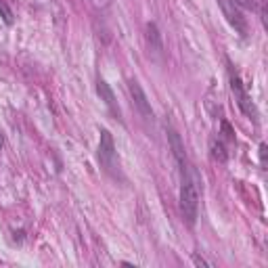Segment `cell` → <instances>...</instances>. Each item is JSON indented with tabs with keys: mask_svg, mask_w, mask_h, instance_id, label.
<instances>
[{
	"mask_svg": "<svg viewBox=\"0 0 268 268\" xmlns=\"http://www.w3.org/2000/svg\"><path fill=\"white\" fill-rule=\"evenodd\" d=\"M128 91H130V97H132V101H134V105H136L138 113L145 117L147 122H151V120H153V109H151V103H149L145 91H142V86H140L136 80H130V82H128Z\"/></svg>",
	"mask_w": 268,
	"mask_h": 268,
	"instance_id": "5b68a950",
	"label": "cell"
},
{
	"mask_svg": "<svg viewBox=\"0 0 268 268\" xmlns=\"http://www.w3.org/2000/svg\"><path fill=\"white\" fill-rule=\"evenodd\" d=\"M222 15H224V19L228 21L230 27H235V32L241 36V38H247V34H249V25H247V19L243 17V11L241 7L235 5V0H216Z\"/></svg>",
	"mask_w": 268,
	"mask_h": 268,
	"instance_id": "277c9868",
	"label": "cell"
},
{
	"mask_svg": "<svg viewBox=\"0 0 268 268\" xmlns=\"http://www.w3.org/2000/svg\"><path fill=\"white\" fill-rule=\"evenodd\" d=\"M199 199H201V176L195 170V166L187 164V168L181 170V212L189 226H195V222H197Z\"/></svg>",
	"mask_w": 268,
	"mask_h": 268,
	"instance_id": "6da1fadb",
	"label": "cell"
},
{
	"mask_svg": "<svg viewBox=\"0 0 268 268\" xmlns=\"http://www.w3.org/2000/svg\"><path fill=\"white\" fill-rule=\"evenodd\" d=\"M237 7H243V9H254V3L252 0H235Z\"/></svg>",
	"mask_w": 268,
	"mask_h": 268,
	"instance_id": "5bb4252c",
	"label": "cell"
},
{
	"mask_svg": "<svg viewBox=\"0 0 268 268\" xmlns=\"http://www.w3.org/2000/svg\"><path fill=\"white\" fill-rule=\"evenodd\" d=\"M222 130H224V136H226L228 140H235V132H233V128H230L228 122H222Z\"/></svg>",
	"mask_w": 268,
	"mask_h": 268,
	"instance_id": "7c38bea8",
	"label": "cell"
},
{
	"mask_svg": "<svg viewBox=\"0 0 268 268\" xmlns=\"http://www.w3.org/2000/svg\"><path fill=\"white\" fill-rule=\"evenodd\" d=\"M228 80H230V91H233L235 99H237V105H239V109L247 115V117H252L254 122L258 120V109H256V105L252 101V97H249V93L245 91V84L241 82L239 74L235 71L233 65H228Z\"/></svg>",
	"mask_w": 268,
	"mask_h": 268,
	"instance_id": "3957f363",
	"label": "cell"
},
{
	"mask_svg": "<svg viewBox=\"0 0 268 268\" xmlns=\"http://www.w3.org/2000/svg\"><path fill=\"white\" fill-rule=\"evenodd\" d=\"M210 151H212V157L216 159V162H226L228 153H226V147H224V142L220 138H214L210 142Z\"/></svg>",
	"mask_w": 268,
	"mask_h": 268,
	"instance_id": "9c48e42d",
	"label": "cell"
},
{
	"mask_svg": "<svg viewBox=\"0 0 268 268\" xmlns=\"http://www.w3.org/2000/svg\"><path fill=\"white\" fill-rule=\"evenodd\" d=\"M193 264L195 266H205V268H212V262H207L205 258H201L199 254H193Z\"/></svg>",
	"mask_w": 268,
	"mask_h": 268,
	"instance_id": "8fae6325",
	"label": "cell"
},
{
	"mask_svg": "<svg viewBox=\"0 0 268 268\" xmlns=\"http://www.w3.org/2000/svg\"><path fill=\"white\" fill-rule=\"evenodd\" d=\"M3 145H5V136H3V132H0V149H3Z\"/></svg>",
	"mask_w": 268,
	"mask_h": 268,
	"instance_id": "9a60e30c",
	"label": "cell"
},
{
	"mask_svg": "<svg viewBox=\"0 0 268 268\" xmlns=\"http://www.w3.org/2000/svg\"><path fill=\"white\" fill-rule=\"evenodd\" d=\"M99 162L105 168L107 174H111L113 178H122V168H120V157L113 136L107 128H101V140H99Z\"/></svg>",
	"mask_w": 268,
	"mask_h": 268,
	"instance_id": "7a4b0ae2",
	"label": "cell"
},
{
	"mask_svg": "<svg viewBox=\"0 0 268 268\" xmlns=\"http://www.w3.org/2000/svg\"><path fill=\"white\" fill-rule=\"evenodd\" d=\"M97 93H99L101 101H103L107 107H109V111H111L115 117H122V109H120V105H117V101H115V95H113V91H111V86L107 84L103 78L97 80Z\"/></svg>",
	"mask_w": 268,
	"mask_h": 268,
	"instance_id": "52a82bcc",
	"label": "cell"
},
{
	"mask_svg": "<svg viewBox=\"0 0 268 268\" xmlns=\"http://www.w3.org/2000/svg\"><path fill=\"white\" fill-rule=\"evenodd\" d=\"M0 15H3L7 25H13V11L9 9V5L5 3V0H0Z\"/></svg>",
	"mask_w": 268,
	"mask_h": 268,
	"instance_id": "30bf717a",
	"label": "cell"
},
{
	"mask_svg": "<svg viewBox=\"0 0 268 268\" xmlns=\"http://www.w3.org/2000/svg\"><path fill=\"white\" fill-rule=\"evenodd\" d=\"M145 29H147V42H149L151 50H155V52H162V50H164V42H162V34H159V27H157V23L149 21Z\"/></svg>",
	"mask_w": 268,
	"mask_h": 268,
	"instance_id": "ba28073f",
	"label": "cell"
},
{
	"mask_svg": "<svg viewBox=\"0 0 268 268\" xmlns=\"http://www.w3.org/2000/svg\"><path fill=\"white\" fill-rule=\"evenodd\" d=\"M266 153H268V147H266V142H262L260 145V164L264 170H266Z\"/></svg>",
	"mask_w": 268,
	"mask_h": 268,
	"instance_id": "4fadbf2b",
	"label": "cell"
},
{
	"mask_svg": "<svg viewBox=\"0 0 268 268\" xmlns=\"http://www.w3.org/2000/svg\"><path fill=\"white\" fill-rule=\"evenodd\" d=\"M168 142H170V149H172V155L176 159V164L181 170L187 168V153H185V142L181 138V134H178L174 128H168Z\"/></svg>",
	"mask_w": 268,
	"mask_h": 268,
	"instance_id": "8992f818",
	"label": "cell"
}]
</instances>
